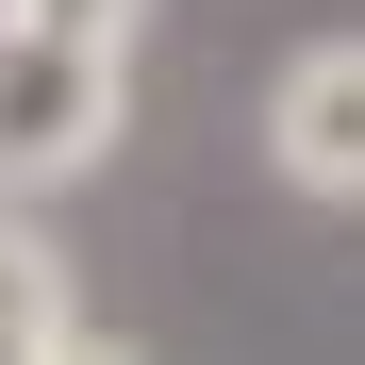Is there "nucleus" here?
I'll return each instance as SVG.
<instances>
[{
  "mask_svg": "<svg viewBox=\"0 0 365 365\" xmlns=\"http://www.w3.org/2000/svg\"><path fill=\"white\" fill-rule=\"evenodd\" d=\"M34 365H150V349H116V332H67V349H34Z\"/></svg>",
  "mask_w": 365,
  "mask_h": 365,
  "instance_id": "nucleus-4",
  "label": "nucleus"
},
{
  "mask_svg": "<svg viewBox=\"0 0 365 365\" xmlns=\"http://www.w3.org/2000/svg\"><path fill=\"white\" fill-rule=\"evenodd\" d=\"M67 332H83L67 250H50V216H34V200H0V365H34V349H67Z\"/></svg>",
  "mask_w": 365,
  "mask_h": 365,
  "instance_id": "nucleus-3",
  "label": "nucleus"
},
{
  "mask_svg": "<svg viewBox=\"0 0 365 365\" xmlns=\"http://www.w3.org/2000/svg\"><path fill=\"white\" fill-rule=\"evenodd\" d=\"M150 0H0V200H67L133 133Z\"/></svg>",
  "mask_w": 365,
  "mask_h": 365,
  "instance_id": "nucleus-1",
  "label": "nucleus"
},
{
  "mask_svg": "<svg viewBox=\"0 0 365 365\" xmlns=\"http://www.w3.org/2000/svg\"><path fill=\"white\" fill-rule=\"evenodd\" d=\"M266 166L299 182V200L365 216V34H316L266 67Z\"/></svg>",
  "mask_w": 365,
  "mask_h": 365,
  "instance_id": "nucleus-2",
  "label": "nucleus"
}]
</instances>
